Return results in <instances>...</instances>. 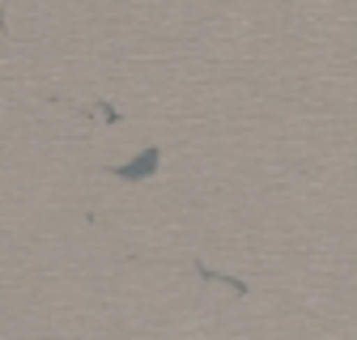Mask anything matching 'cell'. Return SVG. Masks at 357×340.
Instances as JSON below:
<instances>
[{"instance_id": "obj_1", "label": "cell", "mask_w": 357, "mask_h": 340, "mask_svg": "<svg viewBox=\"0 0 357 340\" xmlns=\"http://www.w3.org/2000/svg\"><path fill=\"white\" fill-rule=\"evenodd\" d=\"M158 162H162V153H158V149H145V157L119 166V179H145V175H153V166H158Z\"/></svg>"}]
</instances>
